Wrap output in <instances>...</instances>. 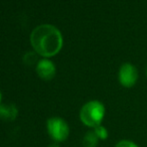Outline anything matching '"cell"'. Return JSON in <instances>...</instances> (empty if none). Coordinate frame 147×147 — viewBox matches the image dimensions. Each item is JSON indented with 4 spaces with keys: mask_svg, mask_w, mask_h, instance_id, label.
<instances>
[{
    "mask_svg": "<svg viewBox=\"0 0 147 147\" xmlns=\"http://www.w3.org/2000/svg\"><path fill=\"white\" fill-rule=\"evenodd\" d=\"M18 115V110L15 105L1 104L0 105V119L4 121H13Z\"/></svg>",
    "mask_w": 147,
    "mask_h": 147,
    "instance_id": "obj_6",
    "label": "cell"
},
{
    "mask_svg": "<svg viewBox=\"0 0 147 147\" xmlns=\"http://www.w3.org/2000/svg\"><path fill=\"white\" fill-rule=\"evenodd\" d=\"M93 130H94L95 134L97 135V137L99 138L100 141H105V140L108 139V137H109L108 129H107L105 126H103L102 124L99 125V126H97V127H95Z\"/></svg>",
    "mask_w": 147,
    "mask_h": 147,
    "instance_id": "obj_8",
    "label": "cell"
},
{
    "mask_svg": "<svg viewBox=\"0 0 147 147\" xmlns=\"http://www.w3.org/2000/svg\"><path fill=\"white\" fill-rule=\"evenodd\" d=\"M37 53H35V51H28V53H25V55H24L23 57V61L25 64H27V65H33V64L35 63H38V61H37Z\"/></svg>",
    "mask_w": 147,
    "mask_h": 147,
    "instance_id": "obj_9",
    "label": "cell"
},
{
    "mask_svg": "<svg viewBox=\"0 0 147 147\" xmlns=\"http://www.w3.org/2000/svg\"><path fill=\"white\" fill-rule=\"evenodd\" d=\"M114 147H140L136 142L130 139H121L116 142Z\"/></svg>",
    "mask_w": 147,
    "mask_h": 147,
    "instance_id": "obj_10",
    "label": "cell"
},
{
    "mask_svg": "<svg viewBox=\"0 0 147 147\" xmlns=\"http://www.w3.org/2000/svg\"><path fill=\"white\" fill-rule=\"evenodd\" d=\"M46 128L48 135L54 142L61 143L67 140L70 134L68 123L61 117H51L47 120Z\"/></svg>",
    "mask_w": 147,
    "mask_h": 147,
    "instance_id": "obj_3",
    "label": "cell"
},
{
    "mask_svg": "<svg viewBox=\"0 0 147 147\" xmlns=\"http://www.w3.org/2000/svg\"><path fill=\"white\" fill-rule=\"evenodd\" d=\"M1 98H2V97H1V92H0V105H1Z\"/></svg>",
    "mask_w": 147,
    "mask_h": 147,
    "instance_id": "obj_12",
    "label": "cell"
},
{
    "mask_svg": "<svg viewBox=\"0 0 147 147\" xmlns=\"http://www.w3.org/2000/svg\"><path fill=\"white\" fill-rule=\"evenodd\" d=\"M138 78H139V73L137 68L133 64L126 62L119 67L117 79L120 86H122L123 88L130 89L134 87L137 84Z\"/></svg>",
    "mask_w": 147,
    "mask_h": 147,
    "instance_id": "obj_4",
    "label": "cell"
},
{
    "mask_svg": "<svg viewBox=\"0 0 147 147\" xmlns=\"http://www.w3.org/2000/svg\"><path fill=\"white\" fill-rule=\"evenodd\" d=\"M106 116V107L99 100H90L79 111V119L84 126L94 129L101 125Z\"/></svg>",
    "mask_w": 147,
    "mask_h": 147,
    "instance_id": "obj_2",
    "label": "cell"
},
{
    "mask_svg": "<svg viewBox=\"0 0 147 147\" xmlns=\"http://www.w3.org/2000/svg\"><path fill=\"white\" fill-rule=\"evenodd\" d=\"M30 43L37 55L45 59H50L62 49L63 36L56 26L44 23L36 26L32 30Z\"/></svg>",
    "mask_w": 147,
    "mask_h": 147,
    "instance_id": "obj_1",
    "label": "cell"
},
{
    "mask_svg": "<svg viewBox=\"0 0 147 147\" xmlns=\"http://www.w3.org/2000/svg\"><path fill=\"white\" fill-rule=\"evenodd\" d=\"M48 147H60V145H59V143H57V142H53V143L50 144Z\"/></svg>",
    "mask_w": 147,
    "mask_h": 147,
    "instance_id": "obj_11",
    "label": "cell"
},
{
    "mask_svg": "<svg viewBox=\"0 0 147 147\" xmlns=\"http://www.w3.org/2000/svg\"><path fill=\"white\" fill-rule=\"evenodd\" d=\"M146 77H147V68H146Z\"/></svg>",
    "mask_w": 147,
    "mask_h": 147,
    "instance_id": "obj_13",
    "label": "cell"
},
{
    "mask_svg": "<svg viewBox=\"0 0 147 147\" xmlns=\"http://www.w3.org/2000/svg\"><path fill=\"white\" fill-rule=\"evenodd\" d=\"M99 138L95 134L94 130L91 129L86 132L82 139V145L83 147H97L99 144Z\"/></svg>",
    "mask_w": 147,
    "mask_h": 147,
    "instance_id": "obj_7",
    "label": "cell"
},
{
    "mask_svg": "<svg viewBox=\"0 0 147 147\" xmlns=\"http://www.w3.org/2000/svg\"><path fill=\"white\" fill-rule=\"evenodd\" d=\"M36 73L40 79L44 81H50L55 77L56 74V67L53 62L49 59H39L36 64Z\"/></svg>",
    "mask_w": 147,
    "mask_h": 147,
    "instance_id": "obj_5",
    "label": "cell"
}]
</instances>
